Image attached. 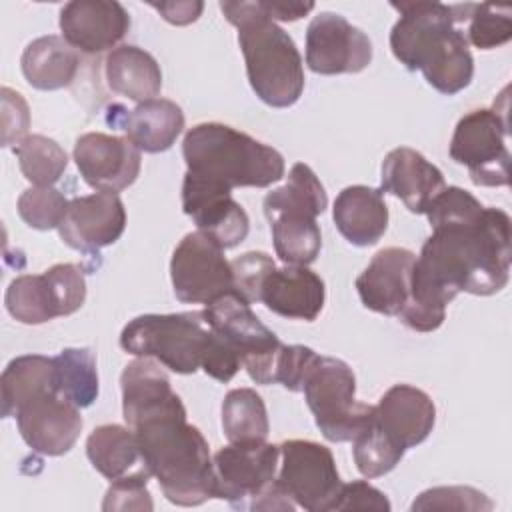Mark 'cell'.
Wrapping results in <instances>:
<instances>
[{
    "mask_svg": "<svg viewBox=\"0 0 512 512\" xmlns=\"http://www.w3.org/2000/svg\"><path fill=\"white\" fill-rule=\"evenodd\" d=\"M432 234L416 256L410 300L398 318L416 332L444 324L460 294L492 296L510 278V216L486 208L468 190L448 186L426 208Z\"/></svg>",
    "mask_w": 512,
    "mask_h": 512,
    "instance_id": "6da1fadb",
    "label": "cell"
},
{
    "mask_svg": "<svg viewBox=\"0 0 512 512\" xmlns=\"http://www.w3.org/2000/svg\"><path fill=\"white\" fill-rule=\"evenodd\" d=\"M122 416L134 430L142 464L168 502L200 506L214 492V464L202 432L188 424L170 378L152 358L128 362L120 376Z\"/></svg>",
    "mask_w": 512,
    "mask_h": 512,
    "instance_id": "7a4b0ae2",
    "label": "cell"
},
{
    "mask_svg": "<svg viewBox=\"0 0 512 512\" xmlns=\"http://www.w3.org/2000/svg\"><path fill=\"white\" fill-rule=\"evenodd\" d=\"M400 18L390 32L394 58L420 70L440 94L464 90L474 76V58L458 24L468 22L474 4L390 2Z\"/></svg>",
    "mask_w": 512,
    "mask_h": 512,
    "instance_id": "3957f363",
    "label": "cell"
},
{
    "mask_svg": "<svg viewBox=\"0 0 512 512\" xmlns=\"http://www.w3.org/2000/svg\"><path fill=\"white\" fill-rule=\"evenodd\" d=\"M120 346L138 358L158 360L176 374H194L202 368L218 382H230L242 366L202 312L136 316L122 328Z\"/></svg>",
    "mask_w": 512,
    "mask_h": 512,
    "instance_id": "277c9868",
    "label": "cell"
},
{
    "mask_svg": "<svg viewBox=\"0 0 512 512\" xmlns=\"http://www.w3.org/2000/svg\"><path fill=\"white\" fill-rule=\"evenodd\" d=\"M226 20L238 30L248 82L272 108H288L304 92V64L292 36L262 8V2H220Z\"/></svg>",
    "mask_w": 512,
    "mask_h": 512,
    "instance_id": "5b68a950",
    "label": "cell"
},
{
    "mask_svg": "<svg viewBox=\"0 0 512 512\" xmlns=\"http://www.w3.org/2000/svg\"><path fill=\"white\" fill-rule=\"evenodd\" d=\"M186 172L226 188H266L284 178L282 154L220 122L192 126L182 140Z\"/></svg>",
    "mask_w": 512,
    "mask_h": 512,
    "instance_id": "8992f818",
    "label": "cell"
},
{
    "mask_svg": "<svg viewBox=\"0 0 512 512\" xmlns=\"http://www.w3.org/2000/svg\"><path fill=\"white\" fill-rule=\"evenodd\" d=\"M302 392L316 426L330 442H352L374 420L376 408L356 400V376L340 358L318 354Z\"/></svg>",
    "mask_w": 512,
    "mask_h": 512,
    "instance_id": "52a82bcc",
    "label": "cell"
},
{
    "mask_svg": "<svg viewBox=\"0 0 512 512\" xmlns=\"http://www.w3.org/2000/svg\"><path fill=\"white\" fill-rule=\"evenodd\" d=\"M202 314L208 326L238 354L256 384H276V364L284 344L260 322L242 296L228 292L208 304Z\"/></svg>",
    "mask_w": 512,
    "mask_h": 512,
    "instance_id": "ba28073f",
    "label": "cell"
},
{
    "mask_svg": "<svg viewBox=\"0 0 512 512\" xmlns=\"http://www.w3.org/2000/svg\"><path fill=\"white\" fill-rule=\"evenodd\" d=\"M508 104L500 110L478 108L464 114L450 140V158L468 168L476 186H508Z\"/></svg>",
    "mask_w": 512,
    "mask_h": 512,
    "instance_id": "9c48e42d",
    "label": "cell"
},
{
    "mask_svg": "<svg viewBox=\"0 0 512 512\" xmlns=\"http://www.w3.org/2000/svg\"><path fill=\"white\" fill-rule=\"evenodd\" d=\"M214 492L236 510L260 512L276 486L280 446L266 440L230 442L214 458Z\"/></svg>",
    "mask_w": 512,
    "mask_h": 512,
    "instance_id": "30bf717a",
    "label": "cell"
},
{
    "mask_svg": "<svg viewBox=\"0 0 512 512\" xmlns=\"http://www.w3.org/2000/svg\"><path fill=\"white\" fill-rule=\"evenodd\" d=\"M280 470L276 480L308 512L334 510L342 480L330 448L312 440H286L280 444Z\"/></svg>",
    "mask_w": 512,
    "mask_h": 512,
    "instance_id": "8fae6325",
    "label": "cell"
},
{
    "mask_svg": "<svg viewBox=\"0 0 512 512\" xmlns=\"http://www.w3.org/2000/svg\"><path fill=\"white\" fill-rule=\"evenodd\" d=\"M170 278L174 296L184 304H212L234 290L232 266L224 248L208 234L188 232L172 252Z\"/></svg>",
    "mask_w": 512,
    "mask_h": 512,
    "instance_id": "7c38bea8",
    "label": "cell"
},
{
    "mask_svg": "<svg viewBox=\"0 0 512 512\" xmlns=\"http://www.w3.org/2000/svg\"><path fill=\"white\" fill-rule=\"evenodd\" d=\"M22 440L38 454L62 456L76 444L84 420L60 386H46L26 396L14 410Z\"/></svg>",
    "mask_w": 512,
    "mask_h": 512,
    "instance_id": "4fadbf2b",
    "label": "cell"
},
{
    "mask_svg": "<svg viewBox=\"0 0 512 512\" xmlns=\"http://www.w3.org/2000/svg\"><path fill=\"white\" fill-rule=\"evenodd\" d=\"M372 62V42L342 14L320 12L306 30V64L314 74H358Z\"/></svg>",
    "mask_w": 512,
    "mask_h": 512,
    "instance_id": "5bb4252c",
    "label": "cell"
},
{
    "mask_svg": "<svg viewBox=\"0 0 512 512\" xmlns=\"http://www.w3.org/2000/svg\"><path fill=\"white\" fill-rule=\"evenodd\" d=\"M74 162L90 188L118 194L136 182L142 156L126 136L86 132L76 138Z\"/></svg>",
    "mask_w": 512,
    "mask_h": 512,
    "instance_id": "9a60e30c",
    "label": "cell"
},
{
    "mask_svg": "<svg viewBox=\"0 0 512 512\" xmlns=\"http://www.w3.org/2000/svg\"><path fill=\"white\" fill-rule=\"evenodd\" d=\"M182 210L200 232L214 238L224 250L238 246L248 236V214L232 198V190L190 172L182 182Z\"/></svg>",
    "mask_w": 512,
    "mask_h": 512,
    "instance_id": "2e32d148",
    "label": "cell"
},
{
    "mask_svg": "<svg viewBox=\"0 0 512 512\" xmlns=\"http://www.w3.org/2000/svg\"><path fill=\"white\" fill-rule=\"evenodd\" d=\"M126 228V208L118 194L94 192L68 202L58 234L70 248L94 254L114 244Z\"/></svg>",
    "mask_w": 512,
    "mask_h": 512,
    "instance_id": "e0dca14e",
    "label": "cell"
},
{
    "mask_svg": "<svg viewBox=\"0 0 512 512\" xmlns=\"http://www.w3.org/2000/svg\"><path fill=\"white\" fill-rule=\"evenodd\" d=\"M62 38L84 54H100L128 34L130 16L116 0H72L60 10Z\"/></svg>",
    "mask_w": 512,
    "mask_h": 512,
    "instance_id": "ac0fdd59",
    "label": "cell"
},
{
    "mask_svg": "<svg viewBox=\"0 0 512 512\" xmlns=\"http://www.w3.org/2000/svg\"><path fill=\"white\" fill-rule=\"evenodd\" d=\"M416 254L408 248L388 246L374 254L356 278L362 304L384 316H398L410 300Z\"/></svg>",
    "mask_w": 512,
    "mask_h": 512,
    "instance_id": "d6986e66",
    "label": "cell"
},
{
    "mask_svg": "<svg viewBox=\"0 0 512 512\" xmlns=\"http://www.w3.org/2000/svg\"><path fill=\"white\" fill-rule=\"evenodd\" d=\"M446 188L444 174L418 150L400 146L382 162L380 192L394 194L412 214H426L428 204Z\"/></svg>",
    "mask_w": 512,
    "mask_h": 512,
    "instance_id": "ffe728a7",
    "label": "cell"
},
{
    "mask_svg": "<svg viewBox=\"0 0 512 512\" xmlns=\"http://www.w3.org/2000/svg\"><path fill=\"white\" fill-rule=\"evenodd\" d=\"M374 408L376 424L404 450L422 444L436 424L432 398L410 384L390 386Z\"/></svg>",
    "mask_w": 512,
    "mask_h": 512,
    "instance_id": "44dd1931",
    "label": "cell"
},
{
    "mask_svg": "<svg viewBox=\"0 0 512 512\" xmlns=\"http://www.w3.org/2000/svg\"><path fill=\"white\" fill-rule=\"evenodd\" d=\"M326 300L324 280L306 266L274 268L262 282L260 302L274 314L312 322Z\"/></svg>",
    "mask_w": 512,
    "mask_h": 512,
    "instance_id": "7402d4cb",
    "label": "cell"
},
{
    "mask_svg": "<svg viewBox=\"0 0 512 512\" xmlns=\"http://www.w3.org/2000/svg\"><path fill=\"white\" fill-rule=\"evenodd\" d=\"M326 206V190L314 170L304 162H296L290 168L284 186L264 196V216L270 224H314Z\"/></svg>",
    "mask_w": 512,
    "mask_h": 512,
    "instance_id": "603a6c76",
    "label": "cell"
},
{
    "mask_svg": "<svg viewBox=\"0 0 512 512\" xmlns=\"http://www.w3.org/2000/svg\"><path fill=\"white\" fill-rule=\"evenodd\" d=\"M332 220L350 244L364 248L384 236L388 228V206L380 190L354 184L336 196Z\"/></svg>",
    "mask_w": 512,
    "mask_h": 512,
    "instance_id": "cb8c5ba5",
    "label": "cell"
},
{
    "mask_svg": "<svg viewBox=\"0 0 512 512\" xmlns=\"http://www.w3.org/2000/svg\"><path fill=\"white\" fill-rule=\"evenodd\" d=\"M120 130H124L126 138L140 152H164L172 148L176 138L182 134L184 112L172 100L152 98L130 110L122 118Z\"/></svg>",
    "mask_w": 512,
    "mask_h": 512,
    "instance_id": "d4e9b609",
    "label": "cell"
},
{
    "mask_svg": "<svg viewBox=\"0 0 512 512\" xmlns=\"http://www.w3.org/2000/svg\"><path fill=\"white\" fill-rule=\"evenodd\" d=\"M104 74L112 92L138 104L156 98L162 90L160 64L150 52L138 46L124 44L110 50Z\"/></svg>",
    "mask_w": 512,
    "mask_h": 512,
    "instance_id": "484cf974",
    "label": "cell"
},
{
    "mask_svg": "<svg viewBox=\"0 0 512 512\" xmlns=\"http://www.w3.org/2000/svg\"><path fill=\"white\" fill-rule=\"evenodd\" d=\"M78 54L62 36L32 40L20 58L26 82L36 90H60L72 84L78 72Z\"/></svg>",
    "mask_w": 512,
    "mask_h": 512,
    "instance_id": "4316f807",
    "label": "cell"
},
{
    "mask_svg": "<svg viewBox=\"0 0 512 512\" xmlns=\"http://www.w3.org/2000/svg\"><path fill=\"white\" fill-rule=\"evenodd\" d=\"M86 456L108 480L128 474V470L142 460L134 430L120 424H102L94 428L86 440Z\"/></svg>",
    "mask_w": 512,
    "mask_h": 512,
    "instance_id": "83f0119b",
    "label": "cell"
},
{
    "mask_svg": "<svg viewBox=\"0 0 512 512\" xmlns=\"http://www.w3.org/2000/svg\"><path fill=\"white\" fill-rule=\"evenodd\" d=\"M4 304L8 314L22 324H44L62 316L54 286L46 272L22 274L6 288Z\"/></svg>",
    "mask_w": 512,
    "mask_h": 512,
    "instance_id": "f1b7e54d",
    "label": "cell"
},
{
    "mask_svg": "<svg viewBox=\"0 0 512 512\" xmlns=\"http://www.w3.org/2000/svg\"><path fill=\"white\" fill-rule=\"evenodd\" d=\"M46 386H60L54 358L40 356V354H26L10 360L0 378L2 416L12 418L16 406L26 396Z\"/></svg>",
    "mask_w": 512,
    "mask_h": 512,
    "instance_id": "f546056e",
    "label": "cell"
},
{
    "mask_svg": "<svg viewBox=\"0 0 512 512\" xmlns=\"http://www.w3.org/2000/svg\"><path fill=\"white\" fill-rule=\"evenodd\" d=\"M222 430L228 442L266 440L270 432L262 396L252 388H234L222 402Z\"/></svg>",
    "mask_w": 512,
    "mask_h": 512,
    "instance_id": "4dcf8cb0",
    "label": "cell"
},
{
    "mask_svg": "<svg viewBox=\"0 0 512 512\" xmlns=\"http://www.w3.org/2000/svg\"><path fill=\"white\" fill-rule=\"evenodd\" d=\"M20 172L32 186L48 188L56 184L68 166L66 150L52 138L42 134H28L14 148Z\"/></svg>",
    "mask_w": 512,
    "mask_h": 512,
    "instance_id": "1f68e13d",
    "label": "cell"
},
{
    "mask_svg": "<svg viewBox=\"0 0 512 512\" xmlns=\"http://www.w3.org/2000/svg\"><path fill=\"white\" fill-rule=\"evenodd\" d=\"M62 394L78 408H88L98 398L96 356L90 348H64L56 358Z\"/></svg>",
    "mask_w": 512,
    "mask_h": 512,
    "instance_id": "d6a6232c",
    "label": "cell"
},
{
    "mask_svg": "<svg viewBox=\"0 0 512 512\" xmlns=\"http://www.w3.org/2000/svg\"><path fill=\"white\" fill-rule=\"evenodd\" d=\"M404 448H400L374 420L352 440V456L356 468L366 478H378L396 468V464L404 456Z\"/></svg>",
    "mask_w": 512,
    "mask_h": 512,
    "instance_id": "836d02e7",
    "label": "cell"
},
{
    "mask_svg": "<svg viewBox=\"0 0 512 512\" xmlns=\"http://www.w3.org/2000/svg\"><path fill=\"white\" fill-rule=\"evenodd\" d=\"M68 202L70 200L52 186H32L20 194L18 214L34 230H52L60 226Z\"/></svg>",
    "mask_w": 512,
    "mask_h": 512,
    "instance_id": "e575fe53",
    "label": "cell"
},
{
    "mask_svg": "<svg viewBox=\"0 0 512 512\" xmlns=\"http://www.w3.org/2000/svg\"><path fill=\"white\" fill-rule=\"evenodd\" d=\"M464 36H468L466 40L480 50H490L506 44L512 38L510 8L494 4H474Z\"/></svg>",
    "mask_w": 512,
    "mask_h": 512,
    "instance_id": "d590c367",
    "label": "cell"
},
{
    "mask_svg": "<svg viewBox=\"0 0 512 512\" xmlns=\"http://www.w3.org/2000/svg\"><path fill=\"white\" fill-rule=\"evenodd\" d=\"M416 510H468V512H488L494 502L480 490L472 486H436L420 492L410 506Z\"/></svg>",
    "mask_w": 512,
    "mask_h": 512,
    "instance_id": "8d00e7d4",
    "label": "cell"
},
{
    "mask_svg": "<svg viewBox=\"0 0 512 512\" xmlns=\"http://www.w3.org/2000/svg\"><path fill=\"white\" fill-rule=\"evenodd\" d=\"M148 470H140L134 474H124L112 480L110 488L106 490L102 510H154L152 496L148 492Z\"/></svg>",
    "mask_w": 512,
    "mask_h": 512,
    "instance_id": "74e56055",
    "label": "cell"
},
{
    "mask_svg": "<svg viewBox=\"0 0 512 512\" xmlns=\"http://www.w3.org/2000/svg\"><path fill=\"white\" fill-rule=\"evenodd\" d=\"M234 276V290L248 304L260 302V288L264 278L276 268L272 256L266 252H246L230 262Z\"/></svg>",
    "mask_w": 512,
    "mask_h": 512,
    "instance_id": "f35d334b",
    "label": "cell"
},
{
    "mask_svg": "<svg viewBox=\"0 0 512 512\" xmlns=\"http://www.w3.org/2000/svg\"><path fill=\"white\" fill-rule=\"evenodd\" d=\"M316 358L318 354L308 346L284 344L276 364V384H282L290 392H300L304 378Z\"/></svg>",
    "mask_w": 512,
    "mask_h": 512,
    "instance_id": "ab89813d",
    "label": "cell"
},
{
    "mask_svg": "<svg viewBox=\"0 0 512 512\" xmlns=\"http://www.w3.org/2000/svg\"><path fill=\"white\" fill-rule=\"evenodd\" d=\"M2 96V146H16L30 128V110L20 92L4 86Z\"/></svg>",
    "mask_w": 512,
    "mask_h": 512,
    "instance_id": "60d3db41",
    "label": "cell"
},
{
    "mask_svg": "<svg viewBox=\"0 0 512 512\" xmlns=\"http://www.w3.org/2000/svg\"><path fill=\"white\" fill-rule=\"evenodd\" d=\"M390 500L384 492L368 484L366 480H354L348 484H342L338 502L334 510H376V512H388Z\"/></svg>",
    "mask_w": 512,
    "mask_h": 512,
    "instance_id": "b9f144b4",
    "label": "cell"
},
{
    "mask_svg": "<svg viewBox=\"0 0 512 512\" xmlns=\"http://www.w3.org/2000/svg\"><path fill=\"white\" fill-rule=\"evenodd\" d=\"M152 8H156L160 12V16L174 24V26H186L192 24L200 18L202 10H204V2L200 0H188V2H150Z\"/></svg>",
    "mask_w": 512,
    "mask_h": 512,
    "instance_id": "7bdbcfd3",
    "label": "cell"
},
{
    "mask_svg": "<svg viewBox=\"0 0 512 512\" xmlns=\"http://www.w3.org/2000/svg\"><path fill=\"white\" fill-rule=\"evenodd\" d=\"M264 12L272 20L294 22L314 10V2H262Z\"/></svg>",
    "mask_w": 512,
    "mask_h": 512,
    "instance_id": "ee69618b",
    "label": "cell"
}]
</instances>
